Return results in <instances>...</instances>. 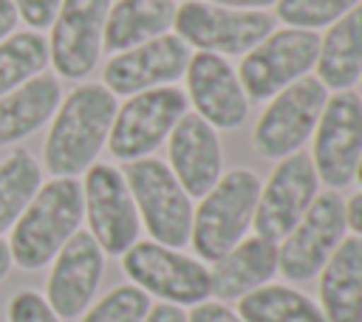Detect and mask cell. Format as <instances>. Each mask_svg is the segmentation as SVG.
<instances>
[{
  "mask_svg": "<svg viewBox=\"0 0 362 322\" xmlns=\"http://www.w3.org/2000/svg\"><path fill=\"white\" fill-rule=\"evenodd\" d=\"M359 0H277V17L291 28H320L339 20Z\"/></svg>",
  "mask_w": 362,
  "mask_h": 322,
  "instance_id": "obj_28",
  "label": "cell"
},
{
  "mask_svg": "<svg viewBox=\"0 0 362 322\" xmlns=\"http://www.w3.org/2000/svg\"><path fill=\"white\" fill-rule=\"evenodd\" d=\"M17 8H14V3L11 0H0V42L8 37V34H14V25H17Z\"/></svg>",
  "mask_w": 362,
  "mask_h": 322,
  "instance_id": "obj_33",
  "label": "cell"
},
{
  "mask_svg": "<svg viewBox=\"0 0 362 322\" xmlns=\"http://www.w3.org/2000/svg\"><path fill=\"white\" fill-rule=\"evenodd\" d=\"M173 175L187 195L204 198L221 178V144L209 121L198 113H184L170 133Z\"/></svg>",
  "mask_w": 362,
  "mask_h": 322,
  "instance_id": "obj_18",
  "label": "cell"
},
{
  "mask_svg": "<svg viewBox=\"0 0 362 322\" xmlns=\"http://www.w3.org/2000/svg\"><path fill=\"white\" fill-rule=\"evenodd\" d=\"M187 88L192 105L204 121L212 127H238L246 119L249 102L240 88L238 73L226 65L223 56L201 51L187 62Z\"/></svg>",
  "mask_w": 362,
  "mask_h": 322,
  "instance_id": "obj_17",
  "label": "cell"
},
{
  "mask_svg": "<svg viewBox=\"0 0 362 322\" xmlns=\"http://www.w3.org/2000/svg\"><path fill=\"white\" fill-rule=\"evenodd\" d=\"M141 322H187V316H184V311H181L178 305L164 302V305L150 308V311H147V316H144Z\"/></svg>",
  "mask_w": 362,
  "mask_h": 322,
  "instance_id": "obj_32",
  "label": "cell"
},
{
  "mask_svg": "<svg viewBox=\"0 0 362 322\" xmlns=\"http://www.w3.org/2000/svg\"><path fill=\"white\" fill-rule=\"evenodd\" d=\"M260 195V181L249 169H229L204 195L198 212L192 215V249L204 260H221L235 243L243 240L249 223L255 220V206Z\"/></svg>",
  "mask_w": 362,
  "mask_h": 322,
  "instance_id": "obj_3",
  "label": "cell"
},
{
  "mask_svg": "<svg viewBox=\"0 0 362 322\" xmlns=\"http://www.w3.org/2000/svg\"><path fill=\"white\" fill-rule=\"evenodd\" d=\"M356 178L362 181V158H359V167H356Z\"/></svg>",
  "mask_w": 362,
  "mask_h": 322,
  "instance_id": "obj_37",
  "label": "cell"
},
{
  "mask_svg": "<svg viewBox=\"0 0 362 322\" xmlns=\"http://www.w3.org/2000/svg\"><path fill=\"white\" fill-rule=\"evenodd\" d=\"M238 316L243 322H325L322 311L288 285H260L243 294Z\"/></svg>",
  "mask_w": 362,
  "mask_h": 322,
  "instance_id": "obj_24",
  "label": "cell"
},
{
  "mask_svg": "<svg viewBox=\"0 0 362 322\" xmlns=\"http://www.w3.org/2000/svg\"><path fill=\"white\" fill-rule=\"evenodd\" d=\"M175 17L173 0H116L107 8L102 45L107 51H127L161 37Z\"/></svg>",
  "mask_w": 362,
  "mask_h": 322,
  "instance_id": "obj_22",
  "label": "cell"
},
{
  "mask_svg": "<svg viewBox=\"0 0 362 322\" xmlns=\"http://www.w3.org/2000/svg\"><path fill=\"white\" fill-rule=\"evenodd\" d=\"M320 82L345 90L362 76V3L345 11L320 40L317 54Z\"/></svg>",
  "mask_w": 362,
  "mask_h": 322,
  "instance_id": "obj_23",
  "label": "cell"
},
{
  "mask_svg": "<svg viewBox=\"0 0 362 322\" xmlns=\"http://www.w3.org/2000/svg\"><path fill=\"white\" fill-rule=\"evenodd\" d=\"M116 110V96L105 85L74 88L57 107L42 144L48 172L54 178H74L85 172L105 147Z\"/></svg>",
  "mask_w": 362,
  "mask_h": 322,
  "instance_id": "obj_1",
  "label": "cell"
},
{
  "mask_svg": "<svg viewBox=\"0 0 362 322\" xmlns=\"http://www.w3.org/2000/svg\"><path fill=\"white\" fill-rule=\"evenodd\" d=\"M8 322H59V316L51 311L42 294L25 288L17 291L8 302Z\"/></svg>",
  "mask_w": 362,
  "mask_h": 322,
  "instance_id": "obj_29",
  "label": "cell"
},
{
  "mask_svg": "<svg viewBox=\"0 0 362 322\" xmlns=\"http://www.w3.org/2000/svg\"><path fill=\"white\" fill-rule=\"evenodd\" d=\"M362 158V99L351 90H337L320 119L314 138V169L328 186H345L354 181Z\"/></svg>",
  "mask_w": 362,
  "mask_h": 322,
  "instance_id": "obj_12",
  "label": "cell"
},
{
  "mask_svg": "<svg viewBox=\"0 0 362 322\" xmlns=\"http://www.w3.org/2000/svg\"><path fill=\"white\" fill-rule=\"evenodd\" d=\"M122 257L124 274L144 294H156L170 305H198L209 297V268L170 246L136 240Z\"/></svg>",
  "mask_w": 362,
  "mask_h": 322,
  "instance_id": "obj_5",
  "label": "cell"
},
{
  "mask_svg": "<svg viewBox=\"0 0 362 322\" xmlns=\"http://www.w3.org/2000/svg\"><path fill=\"white\" fill-rule=\"evenodd\" d=\"M187 113V96L178 88H150L133 93L113 116L107 147L122 161L153 153Z\"/></svg>",
  "mask_w": 362,
  "mask_h": 322,
  "instance_id": "obj_7",
  "label": "cell"
},
{
  "mask_svg": "<svg viewBox=\"0 0 362 322\" xmlns=\"http://www.w3.org/2000/svg\"><path fill=\"white\" fill-rule=\"evenodd\" d=\"M314 198H317L314 161L311 155L297 150L277 164L269 184L257 195L255 220H252L257 229V237H266L272 243L283 240L300 223V217L305 215Z\"/></svg>",
  "mask_w": 362,
  "mask_h": 322,
  "instance_id": "obj_13",
  "label": "cell"
},
{
  "mask_svg": "<svg viewBox=\"0 0 362 322\" xmlns=\"http://www.w3.org/2000/svg\"><path fill=\"white\" fill-rule=\"evenodd\" d=\"M90 237L107 254H124L139 237V212L124 175L110 164H90L82 184Z\"/></svg>",
  "mask_w": 362,
  "mask_h": 322,
  "instance_id": "obj_11",
  "label": "cell"
},
{
  "mask_svg": "<svg viewBox=\"0 0 362 322\" xmlns=\"http://www.w3.org/2000/svg\"><path fill=\"white\" fill-rule=\"evenodd\" d=\"M348 229L345 201L337 192H322L311 201L300 223L277 249V271L291 282H305L328 263Z\"/></svg>",
  "mask_w": 362,
  "mask_h": 322,
  "instance_id": "obj_6",
  "label": "cell"
},
{
  "mask_svg": "<svg viewBox=\"0 0 362 322\" xmlns=\"http://www.w3.org/2000/svg\"><path fill=\"white\" fill-rule=\"evenodd\" d=\"M320 271L325 322H362V237H342Z\"/></svg>",
  "mask_w": 362,
  "mask_h": 322,
  "instance_id": "obj_20",
  "label": "cell"
},
{
  "mask_svg": "<svg viewBox=\"0 0 362 322\" xmlns=\"http://www.w3.org/2000/svg\"><path fill=\"white\" fill-rule=\"evenodd\" d=\"M272 17L263 11H243L189 0L175 8L173 25L178 37L209 54H243L272 34Z\"/></svg>",
  "mask_w": 362,
  "mask_h": 322,
  "instance_id": "obj_9",
  "label": "cell"
},
{
  "mask_svg": "<svg viewBox=\"0 0 362 322\" xmlns=\"http://www.w3.org/2000/svg\"><path fill=\"white\" fill-rule=\"evenodd\" d=\"M345 217H348V226L362 237V192L354 195V198L345 203Z\"/></svg>",
  "mask_w": 362,
  "mask_h": 322,
  "instance_id": "obj_34",
  "label": "cell"
},
{
  "mask_svg": "<svg viewBox=\"0 0 362 322\" xmlns=\"http://www.w3.org/2000/svg\"><path fill=\"white\" fill-rule=\"evenodd\" d=\"M110 0H62L51 23L48 59L65 79L88 76L102 54V31Z\"/></svg>",
  "mask_w": 362,
  "mask_h": 322,
  "instance_id": "obj_14",
  "label": "cell"
},
{
  "mask_svg": "<svg viewBox=\"0 0 362 322\" xmlns=\"http://www.w3.org/2000/svg\"><path fill=\"white\" fill-rule=\"evenodd\" d=\"M189 51L181 37L161 34L156 40H147L141 45H133L127 51H119L105 65V88L116 96H133L141 90H150L156 85L173 82L187 71Z\"/></svg>",
  "mask_w": 362,
  "mask_h": 322,
  "instance_id": "obj_16",
  "label": "cell"
},
{
  "mask_svg": "<svg viewBox=\"0 0 362 322\" xmlns=\"http://www.w3.org/2000/svg\"><path fill=\"white\" fill-rule=\"evenodd\" d=\"M105 251L90 237V232H76L54 257L48 282H45V302L59 319H76L90 305L102 268Z\"/></svg>",
  "mask_w": 362,
  "mask_h": 322,
  "instance_id": "obj_15",
  "label": "cell"
},
{
  "mask_svg": "<svg viewBox=\"0 0 362 322\" xmlns=\"http://www.w3.org/2000/svg\"><path fill=\"white\" fill-rule=\"evenodd\" d=\"M325 102H328V88L314 76L297 79L283 90H277L255 127L257 153L266 158H286L297 153L317 127Z\"/></svg>",
  "mask_w": 362,
  "mask_h": 322,
  "instance_id": "obj_8",
  "label": "cell"
},
{
  "mask_svg": "<svg viewBox=\"0 0 362 322\" xmlns=\"http://www.w3.org/2000/svg\"><path fill=\"white\" fill-rule=\"evenodd\" d=\"M62 90L54 73H37L25 85L0 96V147L40 130L59 107Z\"/></svg>",
  "mask_w": 362,
  "mask_h": 322,
  "instance_id": "obj_21",
  "label": "cell"
},
{
  "mask_svg": "<svg viewBox=\"0 0 362 322\" xmlns=\"http://www.w3.org/2000/svg\"><path fill=\"white\" fill-rule=\"evenodd\" d=\"M82 215L85 203L76 178H54L42 184L11 226V263L23 271L48 266L57 251L79 232Z\"/></svg>",
  "mask_w": 362,
  "mask_h": 322,
  "instance_id": "obj_2",
  "label": "cell"
},
{
  "mask_svg": "<svg viewBox=\"0 0 362 322\" xmlns=\"http://www.w3.org/2000/svg\"><path fill=\"white\" fill-rule=\"evenodd\" d=\"M8 268H11V251H8V243L0 240V280L8 274Z\"/></svg>",
  "mask_w": 362,
  "mask_h": 322,
  "instance_id": "obj_36",
  "label": "cell"
},
{
  "mask_svg": "<svg viewBox=\"0 0 362 322\" xmlns=\"http://www.w3.org/2000/svg\"><path fill=\"white\" fill-rule=\"evenodd\" d=\"M122 175L150 237L170 249L184 246L192 232V206L173 169L156 158H136Z\"/></svg>",
  "mask_w": 362,
  "mask_h": 322,
  "instance_id": "obj_4",
  "label": "cell"
},
{
  "mask_svg": "<svg viewBox=\"0 0 362 322\" xmlns=\"http://www.w3.org/2000/svg\"><path fill=\"white\" fill-rule=\"evenodd\" d=\"M40 186V164L28 150H14L0 161V232L14 226Z\"/></svg>",
  "mask_w": 362,
  "mask_h": 322,
  "instance_id": "obj_25",
  "label": "cell"
},
{
  "mask_svg": "<svg viewBox=\"0 0 362 322\" xmlns=\"http://www.w3.org/2000/svg\"><path fill=\"white\" fill-rule=\"evenodd\" d=\"M215 6H226V8H243V11H252L255 6H269L274 0H209Z\"/></svg>",
  "mask_w": 362,
  "mask_h": 322,
  "instance_id": "obj_35",
  "label": "cell"
},
{
  "mask_svg": "<svg viewBox=\"0 0 362 322\" xmlns=\"http://www.w3.org/2000/svg\"><path fill=\"white\" fill-rule=\"evenodd\" d=\"M48 65V40L37 31H17L0 42V96L25 85Z\"/></svg>",
  "mask_w": 362,
  "mask_h": 322,
  "instance_id": "obj_26",
  "label": "cell"
},
{
  "mask_svg": "<svg viewBox=\"0 0 362 322\" xmlns=\"http://www.w3.org/2000/svg\"><path fill=\"white\" fill-rule=\"evenodd\" d=\"M11 3L17 8V17L37 31V28H48L54 23L62 0H11Z\"/></svg>",
  "mask_w": 362,
  "mask_h": 322,
  "instance_id": "obj_30",
  "label": "cell"
},
{
  "mask_svg": "<svg viewBox=\"0 0 362 322\" xmlns=\"http://www.w3.org/2000/svg\"><path fill=\"white\" fill-rule=\"evenodd\" d=\"M277 271V243L266 237H243L209 271V294L218 299H240L266 285Z\"/></svg>",
  "mask_w": 362,
  "mask_h": 322,
  "instance_id": "obj_19",
  "label": "cell"
},
{
  "mask_svg": "<svg viewBox=\"0 0 362 322\" xmlns=\"http://www.w3.org/2000/svg\"><path fill=\"white\" fill-rule=\"evenodd\" d=\"M150 311V297L136 285L107 291L79 322H141Z\"/></svg>",
  "mask_w": 362,
  "mask_h": 322,
  "instance_id": "obj_27",
  "label": "cell"
},
{
  "mask_svg": "<svg viewBox=\"0 0 362 322\" xmlns=\"http://www.w3.org/2000/svg\"><path fill=\"white\" fill-rule=\"evenodd\" d=\"M187 322H243V319L221 302H198L187 316Z\"/></svg>",
  "mask_w": 362,
  "mask_h": 322,
  "instance_id": "obj_31",
  "label": "cell"
},
{
  "mask_svg": "<svg viewBox=\"0 0 362 322\" xmlns=\"http://www.w3.org/2000/svg\"><path fill=\"white\" fill-rule=\"evenodd\" d=\"M320 54V40L305 28L274 31L260 40L240 62L238 79L249 99H269L286 85L297 82Z\"/></svg>",
  "mask_w": 362,
  "mask_h": 322,
  "instance_id": "obj_10",
  "label": "cell"
}]
</instances>
